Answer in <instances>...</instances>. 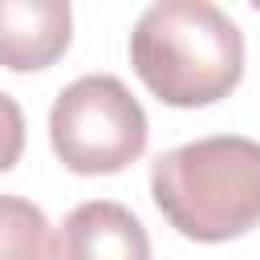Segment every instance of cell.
<instances>
[{
    "mask_svg": "<svg viewBox=\"0 0 260 260\" xmlns=\"http://www.w3.org/2000/svg\"><path fill=\"white\" fill-rule=\"evenodd\" d=\"M53 228L32 199L0 195V260H57Z\"/></svg>",
    "mask_w": 260,
    "mask_h": 260,
    "instance_id": "6",
    "label": "cell"
},
{
    "mask_svg": "<svg viewBox=\"0 0 260 260\" xmlns=\"http://www.w3.org/2000/svg\"><path fill=\"white\" fill-rule=\"evenodd\" d=\"M24 150V114L12 93L0 89V171H12Z\"/></svg>",
    "mask_w": 260,
    "mask_h": 260,
    "instance_id": "7",
    "label": "cell"
},
{
    "mask_svg": "<svg viewBox=\"0 0 260 260\" xmlns=\"http://www.w3.org/2000/svg\"><path fill=\"white\" fill-rule=\"evenodd\" d=\"M150 195L167 223L199 244H223L260 223V142L211 134L154 158Z\"/></svg>",
    "mask_w": 260,
    "mask_h": 260,
    "instance_id": "2",
    "label": "cell"
},
{
    "mask_svg": "<svg viewBox=\"0 0 260 260\" xmlns=\"http://www.w3.org/2000/svg\"><path fill=\"white\" fill-rule=\"evenodd\" d=\"M146 114L114 73L69 81L49 110V142L73 175H118L146 150Z\"/></svg>",
    "mask_w": 260,
    "mask_h": 260,
    "instance_id": "3",
    "label": "cell"
},
{
    "mask_svg": "<svg viewBox=\"0 0 260 260\" xmlns=\"http://www.w3.org/2000/svg\"><path fill=\"white\" fill-rule=\"evenodd\" d=\"M53 252L57 260H150V236L130 207L89 199L65 215Z\"/></svg>",
    "mask_w": 260,
    "mask_h": 260,
    "instance_id": "4",
    "label": "cell"
},
{
    "mask_svg": "<svg viewBox=\"0 0 260 260\" xmlns=\"http://www.w3.org/2000/svg\"><path fill=\"white\" fill-rule=\"evenodd\" d=\"M73 41L65 0H0V65L16 73L49 69Z\"/></svg>",
    "mask_w": 260,
    "mask_h": 260,
    "instance_id": "5",
    "label": "cell"
},
{
    "mask_svg": "<svg viewBox=\"0 0 260 260\" xmlns=\"http://www.w3.org/2000/svg\"><path fill=\"white\" fill-rule=\"evenodd\" d=\"M130 65L158 102L211 106L244 77V32L211 0H158L134 20Z\"/></svg>",
    "mask_w": 260,
    "mask_h": 260,
    "instance_id": "1",
    "label": "cell"
}]
</instances>
